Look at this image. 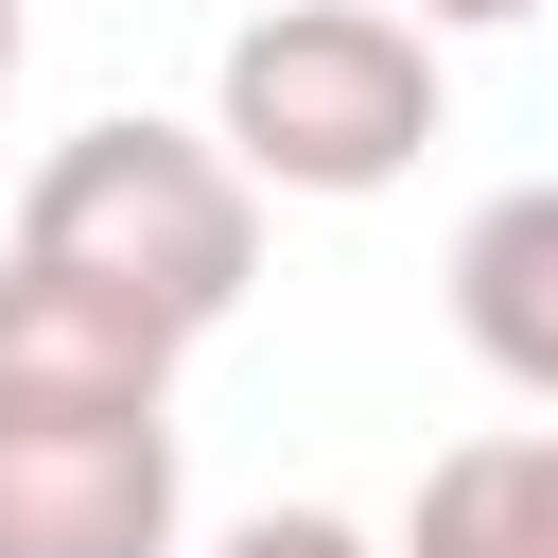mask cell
Wrapping results in <instances>:
<instances>
[{
	"label": "cell",
	"mask_w": 558,
	"mask_h": 558,
	"mask_svg": "<svg viewBox=\"0 0 558 558\" xmlns=\"http://www.w3.org/2000/svg\"><path fill=\"white\" fill-rule=\"evenodd\" d=\"M174 331L157 314H122L105 279H52V262H17L0 244V401H174Z\"/></svg>",
	"instance_id": "obj_4"
},
{
	"label": "cell",
	"mask_w": 558,
	"mask_h": 558,
	"mask_svg": "<svg viewBox=\"0 0 558 558\" xmlns=\"http://www.w3.org/2000/svg\"><path fill=\"white\" fill-rule=\"evenodd\" d=\"M209 558H384V541H366L349 506H262V523H227Z\"/></svg>",
	"instance_id": "obj_7"
},
{
	"label": "cell",
	"mask_w": 558,
	"mask_h": 558,
	"mask_svg": "<svg viewBox=\"0 0 558 558\" xmlns=\"http://www.w3.org/2000/svg\"><path fill=\"white\" fill-rule=\"evenodd\" d=\"M17 262L52 279H105L122 314H157L174 349L227 331L262 296V174L209 140V122H157V105H105L35 157L17 192Z\"/></svg>",
	"instance_id": "obj_1"
},
{
	"label": "cell",
	"mask_w": 558,
	"mask_h": 558,
	"mask_svg": "<svg viewBox=\"0 0 558 558\" xmlns=\"http://www.w3.org/2000/svg\"><path fill=\"white\" fill-rule=\"evenodd\" d=\"M453 122V70L401 0H262L209 70V140L296 192V209H366L418 174V140Z\"/></svg>",
	"instance_id": "obj_2"
},
{
	"label": "cell",
	"mask_w": 558,
	"mask_h": 558,
	"mask_svg": "<svg viewBox=\"0 0 558 558\" xmlns=\"http://www.w3.org/2000/svg\"><path fill=\"white\" fill-rule=\"evenodd\" d=\"M0 87H17V0H0Z\"/></svg>",
	"instance_id": "obj_9"
},
{
	"label": "cell",
	"mask_w": 558,
	"mask_h": 558,
	"mask_svg": "<svg viewBox=\"0 0 558 558\" xmlns=\"http://www.w3.org/2000/svg\"><path fill=\"white\" fill-rule=\"evenodd\" d=\"M384 558H558V436H453Z\"/></svg>",
	"instance_id": "obj_6"
},
{
	"label": "cell",
	"mask_w": 558,
	"mask_h": 558,
	"mask_svg": "<svg viewBox=\"0 0 558 558\" xmlns=\"http://www.w3.org/2000/svg\"><path fill=\"white\" fill-rule=\"evenodd\" d=\"M418 35H506V17H541V0H401Z\"/></svg>",
	"instance_id": "obj_8"
},
{
	"label": "cell",
	"mask_w": 558,
	"mask_h": 558,
	"mask_svg": "<svg viewBox=\"0 0 558 558\" xmlns=\"http://www.w3.org/2000/svg\"><path fill=\"white\" fill-rule=\"evenodd\" d=\"M453 331H471V366L506 384V401H558V174H523V192H488L471 227H453Z\"/></svg>",
	"instance_id": "obj_5"
},
{
	"label": "cell",
	"mask_w": 558,
	"mask_h": 558,
	"mask_svg": "<svg viewBox=\"0 0 558 558\" xmlns=\"http://www.w3.org/2000/svg\"><path fill=\"white\" fill-rule=\"evenodd\" d=\"M174 401H0V558H174Z\"/></svg>",
	"instance_id": "obj_3"
}]
</instances>
